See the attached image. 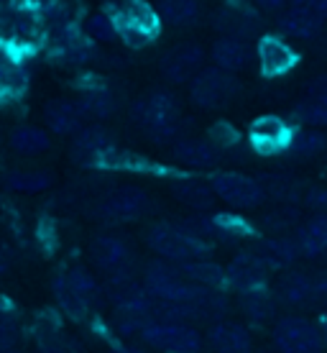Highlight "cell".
Listing matches in <instances>:
<instances>
[{"label": "cell", "instance_id": "6da1fadb", "mask_svg": "<svg viewBox=\"0 0 327 353\" xmlns=\"http://www.w3.org/2000/svg\"><path fill=\"white\" fill-rule=\"evenodd\" d=\"M131 121L154 143H174L182 133V108L171 90H149L131 105Z\"/></svg>", "mask_w": 327, "mask_h": 353}, {"label": "cell", "instance_id": "7a4b0ae2", "mask_svg": "<svg viewBox=\"0 0 327 353\" xmlns=\"http://www.w3.org/2000/svg\"><path fill=\"white\" fill-rule=\"evenodd\" d=\"M146 243L156 256L169 264H182L210 254V241L195 236L182 223H156L146 233Z\"/></svg>", "mask_w": 327, "mask_h": 353}, {"label": "cell", "instance_id": "3957f363", "mask_svg": "<svg viewBox=\"0 0 327 353\" xmlns=\"http://www.w3.org/2000/svg\"><path fill=\"white\" fill-rule=\"evenodd\" d=\"M115 26V36H120L128 46L151 44L159 34V13L151 8L146 0H120L110 13Z\"/></svg>", "mask_w": 327, "mask_h": 353}, {"label": "cell", "instance_id": "277c9868", "mask_svg": "<svg viewBox=\"0 0 327 353\" xmlns=\"http://www.w3.org/2000/svg\"><path fill=\"white\" fill-rule=\"evenodd\" d=\"M240 92V82L233 72L220 67H202L189 80V100L202 110H222L228 108Z\"/></svg>", "mask_w": 327, "mask_h": 353}, {"label": "cell", "instance_id": "5b68a950", "mask_svg": "<svg viewBox=\"0 0 327 353\" xmlns=\"http://www.w3.org/2000/svg\"><path fill=\"white\" fill-rule=\"evenodd\" d=\"M143 343L164 353H200L202 351V336L189 323H174V320L151 318L138 333Z\"/></svg>", "mask_w": 327, "mask_h": 353}, {"label": "cell", "instance_id": "8992f818", "mask_svg": "<svg viewBox=\"0 0 327 353\" xmlns=\"http://www.w3.org/2000/svg\"><path fill=\"white\" fill-rule=\"evenodd\" d=\"M149 210L151 197L141 187H118L100 197L92 208V215H95V221L105 223V225H123V223L143 218Z\"/></svg>", "mask_w": 327, "mask_h": 353}, {"label": "cell", "instance_id": "52a82bcc", "mask_svg": "<svg viewBox=\"0 0 327 353\" xmlns=\"http://www.w3.org/2000/svg\"><path fill=\"white\" fill-rule=\"evenodd\" d=\"M210 187L218 200L230 205L233 210H253L266 203V192L256 176L240 172H218L210 179Z\"/></svg>", "mask_w": 327, "mask_h": 353}, {"label": "cell", "instance_id": "ba28073f", "mask_svg": "<svg viewBox=\"0 0 327 353\" xmlns=\"http://www.w3.org/2000/svg\"><path fill=\"white\" fill-rule=\"evenodd\" d=\"M274 345L279 353H322L325 341L317 323L302 315H284L274 323Z\"/></svg>", "mask_w": 327, "mask_h": 353}, {"label": "cell", "instance_id": "9c48e42d", "mask_svg": "<svg viewBox=\"0 0 327 353\" xmlns=\"http://www.w3.org/2000/svg\"><path fill=\"white\" fill-rule=\"evenodd\" d=\"M89 259L98 272L107 274V279L128 276L133 266V251L128 241L115 233H100L89 241Z\"/></svg>", "mask_w": 327, "mask_h": 353}, {"label": "cell", "instance_id": "30bf717a", "mask_svg": "<svg viewBox=\"0 0 327 353\" xmlns=\"http://www.w3.org/2000/svg\"><path fill=\"white\" fill-rule=\"evenodd\" d=\"M204 67V49L197 41H179L161 54L159 72L169 85H189Z\"/></svg>", "mask_w": 327, "mask_h": 353}, {"label": "cell", "instance_id": "8fae6325", "mask_svg": "<svg viewBox=\"0 0 327 353\" xmlns=\"http://www.w3.org/2000/svg\"><path fill=\"white\" fill-rule=\"evenodd\" d=\"M115 136L107 131L105 125H82L80 131L74 133V141H72L70 157L82 167H107V161L113 157Z\"/></svg>", "mask_w": 327, "mask_h": 353}, {"label": "cell", "instance_id": "7c38bea8", "mask_svg": "<svg viewBox=\"0 0 327 353\" xmlns=\"http://www.w3.org/2000/svg\"><path fill=\"white\" fill-rule=\"evenodd\" d=\"M107 297L113 302L115 315H128V318H143V320L154 318V305H156V300L146 292L143 284L133 282L131 274L110 279Z\"/></svg>", "mask_w": 327, "mask_h": 353}, {"label": "cell", "instance_id": "4fadbf2b", "mask_svg": "<svg viewBox=\"0 0 327 353\" xmlns=\"http://www.w3.org/2000/svg\"><path fill=\"white\" fill-rule=\"evenodd\" d=\"M268 266L256 251H240L230 259V264L225 266V282L238 292L248 290H258V287H266L268 282Z\"/></svg>", "mask_w": 327, "mask_h": 353}, {"label": "cell", "instance_id": "5bb4252c", "mask_svg": "<svg viewBox=\"0 0 327 353\" xmlns=\"http://www.w3.org/2000/svg\"><path fill=\"white\" fill-rule=\"evenodd\" d=\"M253 57L258 59V67H261L266 77H282L286 72H292L294 64H297V52L289 46V41L271 34L258 39Z\"/></svg>", "mask_w": 327, "mask_h": 353}, {"label": "cell", "instance_id": "9a60e30c", "mask_svg": "<svg viewBox=\"0 0 327 353\" xmlns=\"http://www.w3.org/2000/svg\"><path fill=\"white\" fill-rule=\"evenodd\" d=\"M204 343L210 345L213 353H251L253 351V338H251V330H248L243 323H235V320H215L207 336H204Z\"/></svg>", "mask_w": 327, "mask_h": 353}, {"label": "cell", "instance_id": "2e32d148", "mask_svg": "<svg viewBox=\"0 0 327 353\" xmlns=\"http://www.w3.org/2000/svg\"><path fill=\"white\" fill-rule=\"evenodd\" d=\"M215 67H220L225 72H238L248 70L253 62V49L248 44V39H238V36H220L210 49Z\"/></svg>", "mask_w": 327, "mask_h": 353}, {"label": "cell", "instance_id": "e0dca14e", "mask_svg": "<svg viewBox=\"0 0 327 353\" xmlns=\"http://www.w3.org/2000/svg\"><path fill=\"white\" fill-rule=\"evenodd\" d=\"M174 161L189 169H210L220 161V146L210 139H177L171 146Z\"/></svg>", "mask_w": 327, "mask_h": 353}, {"label": "cell", "instance_id": "ac0fdd59", "mask_svg": "<svg viewBox=\"0 0 327 353\" xmlns=\"http://www.w3.org/2000/svg\"><path fill=\"white\" fill-rule=\"evenodd\" d=\"M289 139H292V131L276 115H261V118H256L251 123V141H253V146L258 151H264V154L286 151Z\"/></svg>", "mask_w": 327, "mask_h": 353}, {"label": "cell", "instance_id": "d6986e66", "mask_svg": "<svg viewBox=\"0 0 327 353\" xmlns=\"http://www.w3.org/2000/svg\"><path fill=\"white\" fill-rule=\"evenodd\" d=\"M276 297L286 307H307L317 300V282L304 272H286L276 284Z\"/></svg>", "mask_w": 327, "mask_h": 353}, {"label": "cell", "instance_id": "ffe728a7", "mask_svg": "<svg viewBox=\"0 0 327 353\" xmlns=\"http://www.w3.org/2000/svg\"><path fill=\"white\" fill-rule=\"evenodd\" d=\"M294 115L304 125L325 128L327 125V77H315L304 90V97L297 105Z\"/></svg>", "mask_w": 327, "mask_h": 353}, {"label": "cell", "instance_id": "44dd1931", "mask_svg": "<svg viewBox=\"0 0 327 353\" xmlns=\"http://www.w3.org/2000/svg\"><path fill=\"white\" fill-rule=\"evenodd\" d=\"M44 123L46 128L56 136H74L85 125V118H82L80 108L74 100H49L44 108Z\"/></svg>", "mask_w": 327, "mask_h": 353}, {"label": "cell", "instance_id": "7402d4cb", "mask_svg": "<svg viewBox=\"0 0 327 353\" xmlns=\"http://www.w3.org/2000/svg\"><path fill=\"white\" fill-rule=\"evenodd\" d=\"M304 259H325L327 256V215H312L294 233Z\"/></svg>", "mask_w": 327, "mask_h": 353}, {"label": "cell", "instance_id": "603a6c76", "mask_svg": "<svg viewBox=\"0 0 327 353\" xmlns=\"http://www.w3.org/2000/svg\"><path fill=\"white\" fill-rule=\"evenodd\" d=\"M256 254L264 259L268 269H289L302 256L294 236H282V233H274L271 239L261 241Z\"/></svg>", "mask_w": 327, "mask_h": 353}, {"label": "cell", "instance_id": "cb8c5ba5", "mask_svg": "<svg viewBox=\"0 0 327 353\" xmlns=\"http://www.w3.org/2000/svg\"><path fill=\"white\" fill-rule=\"evenodd\" d=\"M322 23L310 8L304 6H286L279 16V28L294 39H315L322 31Z\"/></svg>", "mask_w": 327, "mask_h": 353}, {"label": "cell", "instance_id": "d4e9b609", "mask_svg": "<svg viewBox=\"0 0 327 353\" xmlns=\"http://www.w3.org/2000/svg\"><path fill=\"white\" fill-rule=\"evenodd\" d=\"M8 143L21 157H41L52 149V136L39 125H18L10 131Z\"/></svg>", "mask_w": 327, "mask_h": 353}, {"label": "cell", "instance_id": "484cf974", "mask_svg": "<svg viewBox=\"0 0 327 353\" xmlns=\"http://www.w3.org/2000/svg\"><path fill=\"white\" fill-rule=\"evenodd\" d=\"M177 269L184 274L189 282L207 287V290H222L225 287V266L207 261V259H192V261H182L177 264Z\"/></svg>", "mask_w": 327, "mask_h": 353}, {"label": "cell", "instance_id": "4316f807", "mask_svg": "<svg viewBox=\"0 0 327 353\" xmlns=\"http://www.w3.org/2000/svg\"><path fill=\"white\" fill-rule=\"evenodd\" d=\"M156 13L169 26H192L202 16V0H156Z\"/></svg>", "mask_w": 327, "mask_h": 353}, {"label": "cell", "instance_id": "83f0119b", "mask_svg": "<svg viewBox=\"0 0 327 353\" xmlns=\"http://www.w3.org/2000/svg\"><path fill=\"white\" fill-rule=\"evenodd\" d=\"M64 284H67V290L77 297V300L85 305L87 310L98 307L100 305V297H103V290H100L98 279L87 272V269H82V266H74L70 269L67 274H62Z\"/></svg>", "mask_w": 327, "mask_h": 353}, {"label": "cell", "instance_id": "f1b7e54d", "mask_svg": "<svg viewBox=\"0 0 327 353\" xmlns=\"http://www.w3.org/2000/svg\"><path fill=\"white\" fill-rule=\"evenodd\" d=\"M74 103H77L85 121H87V118L89 121H105V118L115 115V110H118V97H115L110 90H103V88L82 92Z\"/></svg>", "mask_w": 327, "mask_h": 353}, {"label": "cell", "instance_id": "f546056e", "mask_svg": "<svg viewBox=\"0 0 327 353\" xmlns=\"http://www.w3.org/2000/svg\"><path fill=\"white\" fill-rule=\"evenodd\" d=\"M213 26L220 31L222 36H238V39H248L258 31V18L248 16L243 8H225L218 10L213 16Z\"/></svg>", "mask_w": 327, "mask_h": 353}, {"label": "cell", "instance_id": "4dcf8cb0", "mask_svg": "<svg viewBox=\"0 0 327 353\" xmlns=\"http://www.w3.org/2000/svg\"><path fill=\"white\" fill-rule=\"evenodd\" d=\"M28 85V74L23 64L13 59L6 46H0V95L18 97Z\"/></svg>", "mask_w": 327, "mask_h": 353}, {"label": "cell", "instance_id": "1f68e13d", "mask_svg": "<svg viewBox=\"0 0 327 353\" xmlns=\"http://www.w3.org/2000/svg\"><path fill=\"white\" fill-rule=\"evenodd\" d=\"M171 194L179 203L192 208V210H207L215 203V192L210 185H204L200 179H179L171 185Z\"/></svg>", "mask_w": 327, "mask_h": 353}, {"label": "cell", "instance_id": "d6a6232c", "mask_svg": "<svg viewBox=\"0 0 327 353\" xmlns=\"http://www.w3.org/2000/svg\"><path fill=\"white\" fill-rule=\"evenodd\" d=\"M276 297L271 292H266L264 287L258 290L240 292V312L253 323H266L276 315Z\"/></svg>", "mask_w": 327, "mask_h": 353}, {"label": "cell", "instance_id": "836d02e7", "mask_svg": "<svg viewBox=\"0 0 327 353\" xmlns=\"http://www.w3.org/2000/svg\"><path fill=\"white\" fill-rule=\"evenodd\" d=\"M327 149V136L319 128H302V131L292 133V139L286 143V154H292L297 159H315Z\"/></svg>", "mask_w": 327, "mask_h": 353}, {"label": "cell", "instance_id": "e575fe53", "mask_svg": "<svg viewBox=\"0 0 327 353\" xmlns=\"http://www.w3.org/2000/svg\"><path fill=\"white\" fill-rule=\"evenodd\" d=\"M6 187L21 194H36L52 187V174L41 169H13L6 174Z\"/></svg>", "mask_w": 327, "mask_h": 353}, {"label": "cell", "instance_id": "d590c367", "mask_svg": "<svg viewBox=\"0 0 327 353\" xmlns=\"http://www.w3.org/2000/svg\"><path fill=\"white\" fill-rule=\"evenodd\" d=\"M54 297H56V305L70 315L72 320H82L85 315H87L89 310L82 305L74 294H72L70 290H67V284H64V279H62V274L54 279Z\"/></svg>", "mask_w": 327, "mask_h": 353}, {"label": "cell", "instance_id": "8d00e7d4", "mask_svg": "<svg viewBox=\"0 0 327 353\" xmlns=\"http://www.w3.org/2000/svg\"><path fill=\"white\" fill-rule=\"evenodd\" d=\"M85 34H87L89 41H113L115 39V26L110 13H92V16L85 21Z\"/></svg>", "mask_w": 327, "mask_h": 353}, {"label": "cell", "instance_id": "74e56055", "mask_svg": "<svg viewBox=\"0 0 327 353\" xmlns=\"http://www.w3.org/2000/svg\"><path fill=\"white\" fill-rule=\"evenodd\" d=\"M261 187H264L266 197L271 194V197H279V200H297V194H299V187L294 179L289 176H282V174H271V176H264V179H258Z\"/></svg>", "mask_w": 327, "mask_h": 353}, {"label": "cell", "instance_id": "f35d334b", "mask_svg": "<svg viewBox=\"0 0 327 353\" xmlns=\"http://www.w3.org/2000/svg\"><path fill=\"white\" fill-rule=\"evenodd\" d=\"M297 223H299V210L292 208V205H282V208L271 210L264 218V225L271 230V233H282V230H286V228H294Z\"/></svg>", "mask_w": 327, "mask_h": 353}, {"label": "cell", "instance_id": "ab89813d", "mask_svg": "<svg viewBox=\"0 0 327 353\" xmlns=\"http://www.w3.org/2000/svg\"><path fill=\"white\" fill-rule=\"evenodd\" d=\"M18 336H21V330H18L16 318L10 315L8 310L0 307V351L3 348H16Z\"/></svg>", "mask_w": 327, "mask_h": 353}, {"label": "cell", "instance_id": "60d3db41", "mask_svg": "<svg viewBox=\"0 0 327 353\" xmlns=\"http://www.w3.org/2000/svg\"><path fill=\"white\" fill-rule=\"evenodd\" d=\"M39 351L41 353H77L67 341H62V338L54 336V333H46V336L39 341Z\"/></svg>", "mask_w": 327, "mask_h": 353}, {"label": "cell", "instance_id": "b9f144b4", "mask_svg": "<svg viewBox=\"0 0 327 353\" xmlns=\"http://www.w3.org/2000/svg\"><path fill=\"white\" fill-rule=\"evenodd\" d=\"M210 136H213V139H210V141L215 143V146H233V143L238 141V133L233 131V128H228V123H218L213 128V131H210Z\"/></svg>", "mask_w": 327, "mask_h": 353}, {"label": "cell", "instance_id": "7bdbcfd3", "mask_svg": "<svg viewBox=\"0 0 327 353\" xmlns=\"http://www.w3.org/2000/svg\"><path fill=\"white\" fill-rule=\"evenodd\" d=\"M304 203L310 205L312 210H325L327 208V187H312L307 197H304Z\"/></svg>", "mask_w": 327, "mask_h": 353}, {"label": "cell", "instance_id": "ee69618b", "mask_svg": "<svg viewBox=\"0 0 327 353\" xmlns=\"http://www.w3.org/2000/svg\"><path fill=\"white\" fill-rule=\"evenodd\" d=\"M251 3L258 6L261 10H268V13H282L289 6V0H251Z\"/></svg>", "mask_w": 327, "mask_h": 353}, {"label": "cell", "instance_id": "f6af8a7d", "mask_svg": "<svg viewBox=\"0 0 327 353\" xmlns=\"http://www.w3.org/2000/svg\"><path fill=\"white\" fill-rule=\"evenodd\" d=\"M304 8H310L319 21H327V0H307Z\"/></svg>", "mask_w": 327, "mask_h": 353}, {"label": "cell", "instance_id": "bcb514c9", "mask_svg": "<svg viewBox=\"0 0 327 353\" xmlns=\"http://www.w3.org/2000/svg\"><path fill=\"white\" fill-rule=\"evenodd\" d=\"M317 327H319V336H322V341H325V345H327V312H322V315H319Z\"/></svg>", "mask_w": 327, "mask_h": 353}, {"label": "cell", "instance_id": "7dc6e473", "mask_svg": "<svg viewBox=\"0 0 327 353\" xmlns=\"http://www.w3.org/2000/svg\"><path fill=\"white\" fill-rule=\"evenodd\" d=\"M317 297L327 300V274L322 276V279H317Z\"/></svg>", "mask_w": 327, "mask_h": 353}, {"label": "cell", "instance_id": "c3c4849f", "mask_svg": "<svg viewBox=\"0 0 327 353\" xmlns=\"http://www.w3.org/2000/svg\"><path fill=\"white\" fill-rule=\"evenodd\" d=\"M110 353H143V351L133 348V345H115V348H110Z\"/></svg>", "mask_w": 327, "mask_h": 353}, {"label": "cell", "instance_id": "681fc988", "mask_svg": "<svg viewBox=\"0 0 327 353\" xmlns=\"http://www.w3.org/2000/svg\"><path fill=\"white\" fill-rule=\"evenodd\" d=\"M8 269V254H6V248L0 246V274Z\"/></svg>", "mask_w": 327, "mask_h": 353}, {"label": "cell", "instance_id": "f907efd6", "mask_svg": "<svg viewBox=\"0 0 327 353\" xmlns=\"http://www.w3.org/2000/svg\"><path fill=\"white\" fill-rule=\"evenodd\" d=\"M0 353H18V351H16V348H3Z\"/></svg>", "mask_w": 327, "mask_h": 353}]
</instances>
